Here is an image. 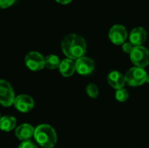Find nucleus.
Instances as JSON below:
<instances>
[{
	"label": "nucleus",
	"mask_w": 149,
	"mask_h": 148,
	"mask_svg": "<svg viewBox=\"0 0 149 148\" xmlns=\"http://www.w3.org/2000/svg\"><path fill=\"white\" fill-rule=\"evenodd\" d=\"M24 63L32 72L41 71L45 67V58L38 51H30L24 58Z\"/></svg>",
	"instance_id": "obj_6"
},
{
	"label": "nucleus",
	"mask_w": 149,
	"mask_h": 148,
	"mask_svg": "<svg viewBox=\"0 0 149 148\" xmlns=\"http://www.w3.org/2000/svg\"><path fill=\"white\" fill-rule=\"evenodd\" d=\"M0 120H1V115H0Z\"/></svg>",
	"instance_id": "obj_23"
},
{
	"label": "nucleus",
	"mask_w": 149,
	"mask_h": 148,
	"mask_svg": "<svg viewBox=\"0 0 149 148\" xmlns=\"http://www.w3.org/2000/svg\"><path fill=\"white\" fill-rule=\"evenodd\" d=\"M14 106L21 113H28L34 107L33 99L26 94H21L15 98Z\"/></svg>",
	"instance_id": "obj_9"
},
{
	"label": "nucleus",
	"mask_w": 149,
	"mask_h": 148,
	"mask_svg": "<svg viewBox=\"0 0 149 148\" xmlns=\"http://www.w3.org/2000/svg\"><path fill=\"white\" fill-rule=\"evenodd\" d=\"M58 3H61V4H67V3H69L72 0H56Z\"/></svg>",
	"instance_id": "obj_21"
},
{
	"label": "nucleus",
	"mask_w": 149,
	"mask_h": 148,
	"mask_svg": "<svg viewBox=\"0 0 149 148\" xmlns=\"http://www.w3.org/2000/svg\"><path fill=\"white\" fill-rule=\"evenodd\" d=\"M14 90L10 84L3 79H0V105L3 106H10L15 100Z\"/></svg>",
	"instance_id": "obj_5"
},
{
	"label": "nucleus",
	"mask_w": 149,
	"mask_h": 148,
	"mask_svg": "<svg viewBox=\"0 0 149 148\" xmlns=\"http://www.w3.org/2000/svg\"><path fill=\"white\" fill-rule=\"evenodd\" d=\"M86 92L88 94V96L92 99H96L99 96V88L95 84H88L86 88Z\"/></svg>",
	"instance_id": "obj_16"
},
{
	"label": "nucleus",
	"mask_w": 149,
	"mask_h": 148,
	"mask_svg": "<svg viewBox=\"0 0 149 148\" xmlns=\"http://www.w3.org/2000/svg\"><path fill=\"white\" fill-rule=\"evenodd\" d=\"M148 38V33L143 27L134 28L129 34V42L134 46L142 45Z\"/></svg>",
	"instance_id": "obj_10"
},
{
	"label": "nucleus",
	"mask_w": 149,
	"mask_h": 148,
	"mask_svg": "<svg viewBox=\"0 0 149 148\" xmlns=\"http://www.w3.org/2000/svg\"><path fill=\"white\" fill-rule=\"evenodd\" d=\"M107 82L111 87L116 90L124 88V85L126 84L125 75L118 71H112L107 75Z\"/></svg>",
	"instance_id": "obj_12"
},
{
	"label": "nucleus",
	"mask_w": 149,
	"mask_h": 148,
	"mask_svg": "<svg viewBox=\"0 0 149 148\" xmlns=\"http://www.w3.org/2000/svg\"><path fill=\"white\" fill-rule=\"evenodd\" d=\"M121 46H122L123 51L126 52V53H129V54L131 53V51H133V49L134 47L130 42H125L123 44H121Z\"/></svg>",
	"instance_id": "obj_19"
},
{
	"label": "nucleus",
	"mask_w": 149,
	"mask_h": 148,
	"mask_svg": "<svg viewBox=\"0 0 149 148\" xmlns=\"http://www.w3.org/2000/svg\"><path fill=\"white\" fill-rule=\"evenodd\" d=\"M94 61L87 57H82L75 61L76 72L80 75H88L94 71Z\"/></svg>",
	"instance_id": "obj_8"
},
{
	"label": "nucleus",
	"mask_w": 149,
	"mask_h": 148,
	"mask_svg": "<svg viewBox=\"0 0 149 148\" xmlns=\"http://www.w3.org/2000/svg\"><path fill=\"white\" fill-rule=\"evenodd\" d=\"M146 83H148L149 84V74L148 73V77H147V81H146Z\"/></svg>",
	"instance_id": "obj_22"
},
{
	"label": "nucleus",
	"mask_w": 149,
	"mask_h": 148,
	"mask_svg": "<svg viewBox=\"0 0 149 148\" xmlns=\"http://www.w3.org/2000/svg\"><path fill=\"white\" fill-rule=\"evenodd\" d=\"M17 126V120L12 116H3L0 120V129L3 132H10Z\"/></svg>",
	"instance_id": "obj_14"
},
{
	"label": "nucleus",
	"mask_w": 149,
	"mask_h": 148,
	"mask_svg": "<svg viewBox=\"0 0 149 148\" xmlns=\"http://www.w3.org/2000/svg\"><path fill=\"white\" fill-rule=\"evenodd\" d=\"M108 36L113 44L120 45L126 42L128 35H127V31L124 25L114 24L109 30Z\"/></svg>",
	"instance_id": "obj_7"
},
{
	"label": "nucleus",
	"mask_w": 149,
	"mask_h": 148,
	"mask_svg": "<svg viewBox=\"0 0 149 148\" xmlns=\"http://www.w3.org/2000/svg\"><path fill=\"white\" fill-rule=\"evenodd\" d=\"M34 131L35 128L31 125L24 123L16 128L15 135L20 140H30L31 138L34 136Z\"/></svg>",
	"instance_id": "obj_11"
},
{
	"label": "nucleus",
	"mask_w": 149,
	"mask_h": 148,
	"mask_svg": "<svg viewBox=\"0 0 149 148\" xmlns=\"http://www.w3.org/2000/svg\"><path fill=\"white\" fill-rule=\"evenodd\" d=\"M15 0H0V8H7L14 3Z\"/></svg>",
	"instance_id": "obj_20"
},
{
	"label": "nucleus",
	"mask_w": 149,
	"mask_h": 148,
	"mask_svg": "<svg viewBox=\"0 0 149 148\" xmlns=\"http://www.w3.org/2000/svg\"><path fill=\"white\" fill-rule=\"evenodd\" d=\"M60 59L56 55H48L45 58V67L50 70H54L59 67L60 65Z\"/></svg>",
	"instance_id": "obj_15"
},
{
	"label": "nucleus",
	"mask_w": 149,
	"mask_h": 148,
	"mask_svg": "<svg viewBox=\"0 0 149 148\" xmlns=\"http://www.w3.org/2000/svg\"><path fill=\"white\" fill-rule=\"evenodd\" d=\"M130 58L136 67L145 68L149 65V51L143 45L134 46L130 53Z\"/></svg>",
	"instance_id": "obj_4"
},
{
	"label": "nucleus",
	"mask_w": 149,
	"mask_h": 148,
	"mask_svg": "<svg viewBox=\"0 0 149 148\" xmlns=\"http://www.w3.org/2000/svg\"><path fill=\"white\" fill-rule=\"evenodd\" d=\"M147 77L148 73L144 68L136 66L130 68L125 74L126 83L132 87L141 86L145 84L147 81Z\"/></svg>",
	"instance_id": "obj_3"
},
{
	"label": "nucleus",
	"mask_w": 149,
	"mask_h": 148,
	"mask_svg": "<svg viewBox=\"0 0 149 148\" xmlns=\"http://www.w3.org/2000/svg\"><path fill=\"white\" fill-rule=\"evenodd\" d=\"M129 98V93L127 92V89L125 88H121L119 90H116L115 92V99L119 101V102H125Z\"/></svg>",
	"instance_id": "obj_17"
},
{
	"label": "nucleus",
	"mask_w": 149,
	"mask_h": 148,
	"mask_svg": "<svg viewBox=\"0 0 149 148\" xmlns=\"http://www.w3.org/2000/svg\"><path fill=\"white\" fill-rule=\"evenodd\" d=\"M18 148H38V146L31 140H24L20 143Z\"/></svg>",
	"instance_id": "obj_18"
},
{
	"label": "nucleus",
	"mask_w": 149,
	"mask_h": 148,
	"mask_svg": "<svg viewBox=\"0 0 149 148\" xmlns=\"http://www.w3.org/2000/svg\"><path fill=\"white\" fill-rule=\"evenodd\" d=\"M61 48L67 58L77 60L85 56L86 52V43L81 36L72 33L63 38Z\"/></svg>",
	"instance_id": "obj_1"
},
{
	"label": "nucleus",
	"mask_w": 149,
	"mask_h": 148,
	"mask_svg": "<svg viewBox=\"0 0 149 148\" xmlns=\"http://www.w3.org/2000/svg\"><path fill=\"white\" fill-rule=\"evenodd\" d=\"M36 142L44 148H52L57 143V133L54 128L47 124L38 126L34 131Z\"/></svg>",
	"instance_id": "obj_2"
},
{
	"label": "nucleus",
	"mask_w": 149,
	"mask_h": 148,
	"mask_svg": "<svg viewBox=\"0 0 149 148\" xmlns=\"http://www.w3.org/2000/svg\"><path fill=\"white\" fill-rule=\"evenodd\" d=\"M58 70H59V72L62 76H64L65 78H69V77L72 76L74 74V72H76L75 62L70 58L63 59L60 62Z\"/></svg>",
	"instance_id": "obj_13"
}]
</instances>
